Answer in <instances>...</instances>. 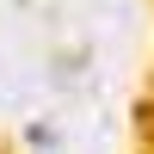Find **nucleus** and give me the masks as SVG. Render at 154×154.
Returning a JSON list of instances; mask_svg holds the SVG:
<instances>
[]
</instances>
